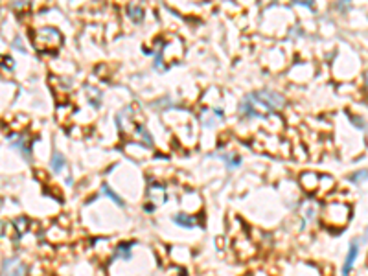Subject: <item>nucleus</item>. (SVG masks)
<instances>
[{
    "label": "nucleus",
    "instance_id": "nucleus-6",
    "mask_svg": "<svg viewBox=\"0 0 368 276\" xmlns=\"http://www.w3.org/2000/svg\"><path fill=\"white\" fill-rule=\"evenodd\" d=\"M129 250H131V243H127V245H125V243H122V245L116 249V252H114V258L129 260V258H131V252H129Z\"/></svg>",
    "mask_w": 368,
    "mask_h": 276
},
{
    "label": "nucleus",
    "instance_id": "nucleus-3",
    "mask_svg": "<svg viewBox=\"0 0 368 276\" xmlns=\"http://www.w3.org/2000/svg\"><path fill=\"white\" fill-rule=\"evenodd\" d=\"M359 247H361V240H354L350 243V250H348L346 260H344V267H342V276H348L354 267L355 258H357V252H359Z\"/></svg>",
    "mask_w": 368,
    "mask_h": 276
},
{
    "label": "nucleus",
    "instance_id": "nucleus-8",
    "mask_svg": "<svg viewBox=\"0 0 368 276\" xmlns=\"http://www.w3.org/2000/svg\"><path fill=\"white\" fill-rule=\"evenodd\" d=\"M127 11H129V15H131L133 21H142V8H140V6L131 4L127 8Z\"/></svg>",
    "mask_w": 368,
    "mask_h": 276
},
{
    "label": "nucleus",
    "instance_id": "nucleus-7",
    "mask_svg": "<svg viewBox=\"0 0 368 276\" xmlns=\"http://www.w3.org/2000/svg\"><path fill=\"white\" fill-rule=\"evenodd\" d=\"M11 145H13V148H17L19 151H21V153H24L26 157L30 155V145H28V142L24 140L22 136H19V140H11Z\"/></svg>",
    "mask_w": 368,
    "mask_h": 276
},
{
    "label": "nucleus",
    "instance_id": "nucleus-5",
    "mask_svg": "<svg viewBox=\"0 0 368 276\" xmlns=\"http://www.w3.org/2000/svg\"><path fill=\"white\" fill-rule=\"evenodd\" d=\"M63 166H65V157L56 151V153L52 155V170L56 171V173H59V171L63 170Z\"/></svg>",
    "mask_w": 368,
    "mask_h": 276
},
{
    "label": "nucleus",
    "instance_id": "nucleus-4",
    "mask_svg": "<svg viewBox=\"0 0 368 276\" xmlns=\"http://www.w3.org/2000/svg\"><path fill=\"white\" fill-rule=\"evenodd\" d=\"M175 223L180 225V227H186V228L195 227V219H193V217H190V215H184V214L175 215Z\"/></svg>",
    "mask_w": 368,
    "mask_h": 276
},
{
    "label": "nucleus",
    "instance_id": "nucleus-1",
    "mask_svg": "<svg viewBox=\"0 0 368 276\" xmlns=\"http://www.w3.org/2000/svg\"><path fill=\"white\" fill-rule=\"evenodd\" d=\"M285 105L284 96H280L278 92L272 90H260V92H252L243 100L240 111L243 116H249V118H265L267 114L274 113V111H280Z\"/></svg>",
    "mask_w": 368,
    "mask_h": 276
},
{
    "label": "nucleus",
    "instance_id": "nucleus-12",
    "mask_svg": "<svg viewBox=\"0 0 368 276\" xmlns=\"http://www.w3.org/2000/svg\"><path fill=\"white\" fill-rule=\"evenodd\" d=\"M364 83H366V88H368V72H366V76H364Z\"/></svg>",
    "mask_w": 368,
    "mask_h": 276
},
{
    "label": "nucleus",
    "instance_id": "nucleus-10",
    "mask_svg": "<svg viewBox=\"0 0 368 276\" xmlns=\"http://www.w3.org/2000/svg\"><path fill=\"white\" fill-rule=\"evenodd\" d=\"M350 179H352V182H361V180H366V179H368V170L355 171V173L350 177Z\"/></svg>",
    "mask_w": 368,
    "mask_h": 276
},
{
    "label": "nucleus",
    "instance_id": "nucleus-11",
    "mask_svg": "<svg viewBox=\"0 0 368 276\" xmlns=\"http://www.w3.org/2000/svg\"><path fill=\"white\" fill-rule=\"evenodd\" d=\"M223 158L227 160L228 164H230V168L240 166V157H236V155H223Z\"/></svg>",
    "mask_w": 368,
    "mask_h": 276
},
{
    "label": "nucleus",
    "instance_id": "nucleus-9",
    "mask_svg": "<svg viewBox=\"0 0 368 276\" xmlns=\"http://www.w3.org/2000/svg\"><path fill=\"white\" fill-rule=\"evenodd\" d=\"M103 192H105V195H107V197H111V199H113V201L116 203V205H118V206H123V201L118 197V195H116V193L113 192V190L109 188V184H103Z\"/></svg>",
    "mask_w": 368,
    "mask_h": 276
},
{
    "label": "nucleus",
    "instance_id": "nucleus-2",
    "mask_svg": "<svg viewBox=\"0 0 368 276\" xmlns=\"http://www.w3.org/2000/svg\"><path fill=\"white\" fill-rule=\"evenodd\" d=\"M26 267L17 258H9L2 262V276H24Z\"/></svg>",
    "mask_w": 368,
    "mask_h": 276
}]
</instances>
